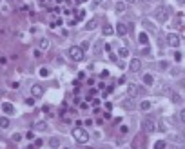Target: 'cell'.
<instances>
[{
	"label": "cell",
	"instance_id": "8992f818",
	"mask_svg": "<svg viewBox=\"0 0 185 149\" xmlns=\"http://www.w3.org/2000/svg\"><path fill=\"white\" fill-rule=\"evenodd\" d=\"M31 95H33V98H40V96L44 95V87H42L40 84L31 85Z\"/></svg>",
	"mask_w": 185,
	"mask_h": 149
},
{
	"label": "cell",
	"instance_id": "836d02e7",
	"mask_svg": "<svg viewBox=\"0 0 185 149\" xmlns=\"http://www.w3.org/2000/svg\"><path fill=\"white\" fill-rule=\"evenodd\" d=\"M125 2H129V4H134V2H136V0H125Z\"/></svg>",
	"mask_w": 185,
	"mask_h": 149
},
{
	"label": "cell",
	"instance_id": "5b68a950",
	"mask_svg": "<svg viewBox=\"0 0 185 149\" xmlns=\"http://www.w3.org/2000/svg\"><path fill=\"white\" fill-rule=\"evenodd\" d=\"M142 127H144L145 133H153L154 129H156V126H154V122H153V120L145 118V120H142Z\"/></svg>",
	"mask_w": 185,
	"mask_h": 149
},
{
	"label": "cell",
	"instance_id": "f546056e",
	"mask_svg": "<svg viewBox=\"0 0 185 149\" xmlns=\"http://www.w3.org/2000/svg\"><path fill=\"white\" fill-rule=\"evenodd\" d=\"M180 118H182V122L185 124V109H182V113H180Z\"/></svg>",
	"mask_w": 185,
	"mask_h": 149
},
{
	"label": "cell",
	"instance_id": "83f0119b",
	"mask_svg": "<svg viewBox=\"0 0 185 149\" xmlns=\"http://www.w3.org/2000/svg\"><path fill=\"white\" fill-rule=\"evenodd\" d=\"M83 17H85V11H80V13L76 15V18H78V20H82Z\"/></svg>",
	"mask_w": 185,
	"mask_h": 149
},
{
	"label": "cell",
	"instance_id": "e0dca14e",
	"mask_svg": "<svg viewBox=\"0 0 185 149\" xmlns=\"http://www.w3.org/2000/svg\"><path fill=\"white\" fill-rule=\"evenodd\" d=\"M0 127H2V129H7V127H9V118H6V117L0 118Z\"/></svg>",
	"mask_w": 185,
	"mask_h": 149
},
{
	"label": "cell",
	"instance_id": "44dd1931",
	"mask_svg": "<svg viewBox=\"0 0 185 149\" xmlns=\"http://www.w3.org/2000/svg\"><path fill=\"white\" fill-rule=\"evenodd\" d=\"M171 93V100L174 102V104H178V102H182V96L180 95H176V93H173V91H169Z\"/></svg>",
	"mask_w": 185,
	"mask_h": 149
},
{
	"label": "cell",
	"instance_id": "9c48e42d",
	"mask_svg": "<svg viewBox=\"0 0 185 149\" xmlns=\"http://www.w3.org/2000/svg\"><path fill=\"white\" fill-rule=\"evenodd\" d=\"M2 111L6 115H15V107H13L11 102H2Z\"/></svg>",
	"mask_w": 185,
	"mask_h": 149
},
{
	"label": "cell",
	"instance_id": "d6986e66",
	"mask_svg": "<svg viewBox=\"0 0 185 149\" xmlns=\"http://www.w3.org/2000/svg\"><path fill=\"white\" fill-rule=\"evenodd\" d=\"M35 129H36V131H45V129H47V124H45V122H36V124H35Z\"/></svg>",
	"mask_w": 185,
	"mask_h": 149
},
{
	"label": "cell",
	"instance_id": "4dcf8cb0",
	"mask_svg": "<svg viewBox=\"0 0 185 149\" xmlns=\"http://www.w3.org/2000/svg\"><path fill=\"white\" fill-rule=\"evenodd\" d=\"M125 80H127L125 76H120V78H118V84H125Z\"/></svg>",
	"mask_w": 185,
	"mask_h": 149
},
{
	"label": "cell",
	"instance_id": "7402d4cb",
	"mask_svg": "<svg viewBox=\"0 0 185 149\" xmlns=\"http://www.w3.org/2000/svg\"><path fill=\"white\" fill-rule=\"evenodd\" d=\"M49 146H51L53 149L60 147V140H58V138H51V140H49Z\"/></svg>",
	"mask_w": 185,
	"mask_h": 149
},
{
	"label": "cell",
	"instance_id": "484cf974",
	"mask_svg": "<svg viewBox=\"0 0 185 149\" xmlns=\"http://www.w3.org/2000/svg\"><path fill=\"white\" fill-rule=\"evenodd\" d=\"M47 74H49V69H47V67H40V76H44V78H45Z\"/></svg>",
	"mask_w": 185,
	"mask_h": 149
},
{
	"label": "cell",
	"instance_id": "ba28073f",
	"mask_svg": "<svg viewBox=\"0 0 185 149\" xmlns=\"http://www.w3.org/2000/svg\"><path fill=\"white\" fill-rule=\"evenodd\" d=\"M129 69H131L133 73H138V71L142 69V62H140L138 58H133V60H131V64H129Z\"/></svg>",
	"mask_w": 185,
	"mask_h": 149
},
{
	"label": "cell",
	"instance_id": "30bf717a",
	"mask_svg": "<svg viewBox=\"0 0 185 149\" xmlns=\"http://www.w3.org/2000/svg\"><path fill=\"white\" fill-rule=\"evenodd\" d=\"M127 31H129V29H127V26H125L123 22H120V24L116 26V33H118L120 36H125V35H127Z\"/></svg>",
	"mask_w": 185,
	"mask_h": 149
},
{
	"label": "cell",
	"instance_id": "1f68e13d",
	"mask_svg": "<svg viewBox=\"0 0 185 149\" xmlns=\"http://www.w3.org/2000/svg\"><path fill=\"white\" fill-rule=\"evenodd\" d=\"M167 65H169L167 62H160V67H162V69H167Z\"/></svg>",
	"mask_w": 185,
	"mask_h": 149
},
{
	"label": "cell",
	"instance_id": "603a6c76",
	"mask_svg": "<svg viewBox=\"0 0 185 149\" xmlns=\"http://www.w3.org/2000/svg\"><path fill=\"white\" fill-rule=\"evenodd\" d=\"M154 149H165V142L164 140H158V142L154 144Z\"/></svg>",
	"mask_w": 185,
	"mask_h": 149
},
{
	"label": "cell",
	"instance_id": "ac0fdd59",
	"mask_svg": "<svg viewBox=\"0 0 185 149\" xmlns=\"http://www.w3.org/2000/svg\"><path fill=\"white\" fill-rule=\"evenodd\" d=\"M118 55H120V58H127V56H129V49H127V47H120V49H118Z\"/></svg>",
	"mask_w": 185,
	"mask_h": 149
},
{
	"label": "cell",
	"instance_id": "cb8c5ba5",
	"mask_svg": "<svg viewBox=\"0 0 185 149\" xmlns=\"http://www.w3.org/2000/svg\"><path fill=\"white\" fill-rule=\"evenodd\" d=\"M122 106L125 107V109H133V102H131V100H123Z\"/></svg>",
	"mask_w": 185,
	"mask_h": 149
},
{
	"label": "cell",
	"instance_id": "2e32d148",
	"mask_svg": "<svg viewBox=\"0 0 185 149\" xmlns=\"http://www.w3.org/2000/svg\"><path fill=\"white\" fill-rule=\"evenodd\" d=\"M125 9H127L125 2H122V0H120V2H116V11H118V13H123Z\"/></svg>",
	"mask_w": 185,
	"mask_h": 149
},
{
	"label": "cell",
	"instance_id": "3957f363",
	"mask_svg": "<svg viewBox=\"0 0 185 149\" xmlns=\"http://www.w3.org/2000/svg\"><path fill=\"white\" fill-rule=\"evenodd\" d=\"M169 17H171V9L165 7V6H162V7H158V9L154 11V18L158 22H167Z\"/></svg>",
	"mask_w": 185,
	"mask_h": 149
},
{
	"label": "cell",
	"instance_id": "7a4b0ae2",
	"mask_svg": "<svg viewBox=\"0 0 185 149\" xmlns=\"http://www.w3.org/2000/svg\"><path fill=\"white\" fill-rule=\"evenodd\" d=\"M69 56H71L74 62H82L83 58H85V53H83V49L80 47V46H73V47H69Z\"/></svg>",
	"mask_w": 185,
	"mask_h": 149
},
{
	"label": "cell",
	"instance_id": "8d00e7d4",
	"mask_svg": "<svg viewBox=\"0 0 185 149\" xmlns=\"http://www.w3.org/2000/svg\"><path fill=\"white\" fill-rule=\"evenodd\" d=\"M65 149H71V147H65Z\"/></svg>",
	"mask_w": 185,
	"mask_h": 149
},
{
	"label": "cell",
	"instance_id": "4fadbf2b",
	"mask_svg": "<svg viewBox=\"0 0 185 149\" xmlns=\"http://www.w3.org/2000/svg\"><path fill=\"white\" fill-rule=\"evenodd\" d=\"M144 84H145V85H153V84H154V76H153L151 73L144 74Z\"/></svg>",
	"mask_w": 185,
	"mask_h": 149
},
{
	"label": "cell",
	"instance_id": "e575fe53",
	"mask_svg": "<svg viewBox=\"0 0 185 149\" xmlns=\"http://www.w3.org/2000/svg\"><path fill=\"white\" fill-rule=\"evenodd\" d=\"M178 2H180V4H185V0H178Z\"/></svg>",
	"mask_w": 185,
	"mask_h": 149
},
{
	"label": "cell",
	"instance_id": "52a82bcc",
	"mask_svg": "<svg viewBox=\"0 0 185 149\" xmlns=\"http://www.w3.org/2000/svg\"><path fill=\"white\" fill-rule=\"evenodd\" d=\"M140 93V87L136 84H129L127 85V95H129V98H136V95Z\"/></svg>",
	"mask_w": 185,
	"mask_h": 149
},
{
	"label": "cell",
	"instance_id": "ffe728a7",
	"mask_svg": "<svg viewBox=\"0 0 185 149\" xmlns=\"http://www.w3.org/2000/svg\"><path fill=\"white\" fill-rule=\"evenodd\" d=\"M140 109H142V111H149V109H151V102H149V100H144V102L140 104Z\"/></svg>",
	"mask_w": 185,
	"mask_h": 149
},
{
	"label": "cell",
	"instance_id": "8fae6325",
	"mask_svg": "<svg viewBox=\"0 0 185 149\" xmlns=\"http://www.w3.org/2000/svg\"><path fill=\"white\" fill-rule=\"evenodd\" d=\"M38 46H40V49H42V51H45V49H49V47H51V42H49L47 38H40Z\"/></svg>",
	"mask_w": 185,
	"mask_h": 149
},
{
	"label": "cell",
	"instance_id": "6da1fadb",
	"mask_svg": "<svg viewBox=\"0 0 185 149\" xmlns=\"http://www.w3.org/2000/svg\"><path fill=\"white\" fill-rule=\"evenodd\" d=\"M73 138L76 140L78 144H87L89 142V133L82 127H74L73 129Z\"/></svg>",
	"mask_w": 185,
	"mask_h": 149
},
{
	"label": "cell",
	"instance_id": "7c38bea8",
	"mask_svg": "<svg viewBox=\"0 0 185 149\" xmlns=\"http://www.w3.org/2000/svg\"><path fill=\"white\" fill-rule=\"evenodd\" d=\"M102 33H103V35H105V36H111V35H113V33H114L113 26H109V24H105V26H103V27H102Z\"/></svg>",
	"mask_w": 185,
	"mask_h": 149
},
{
	"label": "cell",
	"instance_id": "d4e9b609",
	"mask_svg": "<svg viewBox=\"0 0 185 149\" xmlns=\"http://www.w3.org/2000/svg\"><path fill=\"white\" fill-rule=\"evenodd\" d=\"M100 47H102V40H98V42H94V53H100Z\"/></svg>",
	"mask_w": 185,
	"mask_h": 149
},
{
	"label": "cell",
	"instance_id": "f1b7e54d",
	"mask_svg": "<svg viewBox=\"0 0 185 149\" xmlns=\"http://www.w3.org/2000/svg\"><path fill=\"white\" fill-rule=\"evenodd\" d=\"M105 109L111 111V109H113V104H111V102H105Z\"/></svg>",
	"mask_w": 185,
	"mask_h": 149
},
{
	"label": "cell",
	"instance_id": "d6a6232c",
	"mask_svg": "<svg viewBox=\"0 0 185 149\" xmlns=\"http://www.w3.org/2000/svg\"><path fill=\"white\" fill-rule=\"evenodd\" d=\"M102 4V0H93V6H100Z\"/></svg>",
	"mask_w": 185,
	"mask_h": 149
},
{
	"label": "cell",
	"instance_id": "4316f807",
	"mask_svg": "<svg viewBox=\"0 0 185 149\" xmlns=\"http://www.w3.org/2000/svg\"><path fill=\"white\" fill-rule=\"evenodd\" d=\"M13 140H15V142H20V140H22V135H20V133H15V135H13Z\"/></svg>",
	"mask_w": 185,
	"mask_h": 149
},
{
	"label": "cell",
	"instance_id": "5bb4252c",
	"mask_svg": "<svg viewBox=\"0 0 185 149\" xmlns=\"http://www.w3.org/2000/svg\"><path fill=\"white\" fill-rule=\"evenodd\" d=\"M138 40H140L142 46H147V44H149V36H147V33H140V35H138Z\"/></svg>",
	"mask_w": 185,
	"mask_h": 149
},
{
	"label": "cell",
	"instance_id": "277c9868",
	"mask_svg": "<svg viewBox=\"0 0 185 149\" xmlns=\"http://www.w3.org/2000/svg\"><path fill=\"white\" fill-rule=\"evenodd\" d=\"M167 44H169L171 47H178V46H180V36L174 35V33H169V35H167Z\"/></svg>",
	"mask_w": 185,
	"mask_h": 149
},
{
	"label": "cell",
	"instance_id": "d590c367",
	"mask_svg": "<svg viewBox=\"0 0 185 149\" xmlns=\"http://www.w3.org/2000/svg\"><path fill=\"white\" fill-rule=\"evenodd\" d=\"M183 137H185V129H183Z\"/></svg>",
	"mask_w": 185,
	"mask_h": 149
},
{
	"label": "cell",
	"instance_id": "9a60e30c",
	"mask_svg": "<svg viewBox=\"0 0 185 149\" xmlns=\"http://www.w3.org/2000/svg\"><path fill=\"white\" fill-rule=\"evenodd\" d=\"M96 26H98V22H96L94 18H93V20H89L87 24H85V29H87V31H93V29H94Z\"/></svg>",
	"mask_w": 185,
	"mask_h": 149
}]
</instances>
